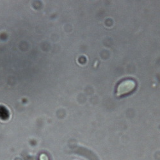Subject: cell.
<instances>
[{"instance_id": "obj_1", "label": "cell", "mask_w": 160, "mask_h": 160, "mask_svg": "<svg viewBox=\"0 0 160 160\" xmlns=\"http://www.w3.org/2000/svg\"><path fill=\"white\" fill-rule=\"evenodd\" d=\"M137 87L136 82L131 79H126L120 82L116 88V96L122 97L131 94Z\"/></svg>"}, {"instance_id": "obj_2", "label": "cell", "mask_w": 160, "mask_h": 160, "mask_svg": "<svg viewBox=\"0 0 160 160\" xmlns=\"http://www.w3.org/2000/svg\"><path fill=\"white\" fill-rule=\"evenodd\" d=\"M39 160H49L48 156L44 154H42L41 155V156H40V158H39Z\"/></svg>"}]
</instances>
